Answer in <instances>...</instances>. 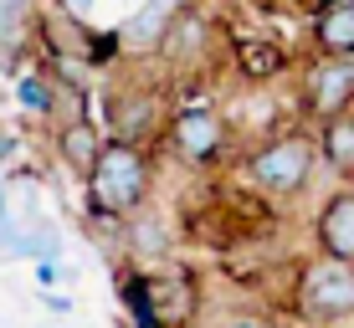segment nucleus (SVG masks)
Returning a JSON list of instances; mask_svg holds the SVG:
<instances>
[{"label": "nucleus", "instance_id": "obj_18", "mask_svg": "<svg viewBox=\"0 0 354 328\" xmlns=\"http://www.w3.org/2000/svg\"><path fill=\"white\" fill-rule=\"evenodd\" d=\"M221 328H267V323L257 318V313H236V318H226Z\"/></svg>", "mask_w": 354, "mask_h": 328}, {"label": "nucleus", "instance_id": "obj_17", "mask_svg": "<svg viewBox=\"0 0 354 328\" xmlns=\"http://www.w3.org/2000/svg\"><path fill=\"white\" fill-rule=\"evenodd\" d=\"M31 6L36 0H0V41H16L31 21Z\"/></svg>", "mask_w": 354, "mask_h": 328}, {"label": "nucleus", "instance_id": "obj_11", "mask_svg": "<svg viewBox=\"0 0 354 328\" xmlns=\"http://www.w3.org/2000/svg\"><path fill=\"white\" fill-rule=\"evenodd\" d=\"M308 52L354 57V0H324L308 16Z\"/></svg>", "mask_w": 354, "mask_h": 328}, {"label": "nucleus", "instance_id": "obj_7", "mask_svg": "<svg viewBox=\"0 0 354 328\" xmlns=\"http://www.w3.org/2000/svg\"><path fill=\"white\" fill-rule=\"evenodd\" d=\"M108 124L113 133L108 139H129V144H149L160 139L169 124V103L160 88H124V93H108Z\"/></svg>", "mask_w": 354, "mask_h": 328}, {"label": "nucleus", "instance_id": "obj_14", "mask_svg": "<svg viewBox=\"0 0 354 328\" xmlns=\"http://www.w3.org/2000/svg\"><path fill=\"white\" fill-rule=\"evenodd\" d=\"M319 133V160L334 180H354V108H344V113L324 118V124H313Z\"/></svg>", "mask_w": 354, "mask_h": 328}, {"label": "nucleus", "instance_id": "obj_2", "mask_svg": "<svg viewBox=\"0 0 354 328\" xmlns=\"http://www.w3.org/2000/svg\"><path fill=\"white\" fill-rule=\"evenodd\" d=\"M313 169H319V139L308 128H283L272 139H262L247 154V180L262 190L267 200H292L308 190Z\"/></svg>", "mask_w": 354, "mask_h": 328}, {"label": "nucleus", "instance_id": "obj_9", "mask_svg": "<svg viewBox=\"0 0 354 328\" xmlns=\"http://www.w3.org/2000/svg\"><path fill=\"white\" fill-rule=\"evenodd\" d=\"M149 277V302H154V318L160 328H190L195 313H201V287H195V277L185 272H144Z\"/></svg>", "mask_w": 354, "mask_h": 328}, {"label": "nucleus", "instance_id": "obj_3", "mask_svg": "<svg viewBox=\"0 0 354 328\" xmlns=\"http://www.w3.org/2000/svg\"><path fill=\"white\" fill-rule=\"evenodd\" d=\"M292 308L303 323H344L354 318V262L313 251L292 272Z\"/></svg>", "mask_w": 354, "mask_h": 328}, {"label": "nucleus", "instance_id": "obj_21", "mask_svg": "<svg viewBox=\"0 0 354 328\" xmlns=\"http://www.w3.org/2000/svg\"><path fill=\"white\" fill-rule=\"evenodd\" d=\"M62 10H67V16H88L93 0H62Z\"/></svg>", "mask_w": 354, "mask_h": 328}, {"label": "nucleus", "instance_id": "obj_13", "mask_svg": "<svg viewBox=\"0 0 354 328\" xmlns=\"http://www.w3.org/2000/svg\"><path fill=\"white\" fill-rule=\"evenodd\" d=\"M124 251L133 267H144V272H154L165 257H169V231L154 211H133L124 221Z\"/></svg>", "mask_w": 354, "mask_h": 328}, {"label": "nucleus", "instance_id": "obj_16", "mask_svg": "<svg viewBox=\"0 0 354 328\" xmlns=\"http://www.w3.org/2000/svg\"><path fill=\"white\" fill-rule=\"evenodd\" d=\"M16 103L26 108V113H36V118H52L57 113V77L41 72V67H26L16 77Z\"/></svg>", "mask_w": 354, "mask_h": 328}, {"label": "nucleus", "instance_id": "obj_15", "mask_svg": "<svg viewBox=\"0 0 354 328\" xmlns=\"http://www.w3.org/2000/svg\"><path fill=\"white\" fill-rule=\"evenodd\" d=\"M52 144H57V160H62L72 175H88V164L97 160V149H103V128H97L88 113L82 118H62L57 133H52Z\"/></svg>", "mask_w": 354, "mask_h": 328}, {"label": "nucleus", "instance_id": "obj_1", "mask_svg": "<svg viewBox=\"0 0 354 328\" xmlns=\"http://www.w3.org/2000/svg\"><path fill=\"white\" fill-rule=\"evenodd\" d=\"M154 190V160L149 144H129V139H103L97 160L82 175V195H88V211H108V215H129L149 205Z\"/></svg>", "mask_w": 354, "mask_h": 328}, {"label": "nucleus", "instance_id": "obj_5", "mask_svg": "<svg viewBox=\"0 0 354 328\" xmlns=\"http://www.w3.org/2000/svg\"><path fill=\"white\" fill-rule=\"evenodd\" d=\"M354 108V57H324L308 52V62L298 67V113L308 124Z\"/></svg>", "mask_w": 354, "mask_h": 328}, {"label": "nucleus", "instance_id": "obj_20", "mask_svg": "<svg viewBox=\"0 0 354 328\" xmlns=\"http://www.w3.org/2000/svg\"><path fill=\"white\" fill-rule=\"evenodd\" d=\"M41 302H46V308H52V313H72V298H57V293H41Z\"/></svg>", "mask_w": 354, "mask_h": 328}, {"label": "nucleus", "instance_id": "obj_10", "mask_svg": "<svg viewBox=\"0 0 354 328\" xmlns=\"http://www.w3.org/2000/svg\"><path fill=\"white\" fill-rule=\"evenodd\" d=\"M185 0H139V10L118 26V57H139V62H154V46H160L165 26L175 21V10Z\"/></svg>", "mask_w": 354, "mask_h": 328}, {"label": "nucleus", "instance_id": "obj_4", "mask_svg": "<svg viewBox=\"0 0 354 328\" xmlns=\"http://www.w3.org/2000/svg\"><path fill=\"white\" fill-rule=\"evenodd\" d=\"M160 139L169 144V154H175L180 164L205 169V164H216L226 154L231 124L216 113L211 103H180V108H169V124H165Z\"/></svg>", "mask_w": 354, "mask_h": 328}, {"label": "nucleus", "instance_id": "obj_8", "mask_svg": "<svg viewBox=\"0 0 354 328\" xmlns=\"http://www.w3.org/2000/svg\"><path fill=\"white\" fill-rule=\"evenodd\" d=\"M313 251L354 262V180H339V190L313 215Z\"/></svg>", "mask_w": 354, "mask_h": 328}, {"label": "nucleus", "instance_id": "obj_19", "mask_svg": "<svg viewBox=\"0 0 354 328\" xmlns=\"http://www.w3.org/2000/svg\"><path fill=\"white\" fill-rule=\"evenodd\" d=\"M10 154H16V133H10L6 124H0V164H6Z\"/></svg>", "mask_w": 354, "mask_h": 328}, {"label": "nucleus", "instance_id": "obj_12", "mask_svg": "<svg viewBox=\"0 0 354 328\" xmlns=\"http://www.w3.org/2000/svg\"><path fill=\"white\" fill-rule=\"evenodd\" d=\"M231 62H236V72L247 82H257V88H267V82H277L283 72H292V57L283 52V41H267V36H236V41H231Z\"/></svg>", "mask_w": 354, "mask_h": 328}, {"label": "nucleus", "instance_id": "obj_6", "mask_svg": "<svg viewBox=\"0 0 354 328\" xmlns=\"http://www.w3.org/2000/svg\"><path fill=\"white\" fill-rule=\"evenodd\" d=\"M154 57H160L165 72H185V77H190V72H205V62L216 57V26H211V16L180 6L175 21H169L165 36H160V46H154Z\"/></svg>", "mask_w": 354, "mask_h": 328}, {"label": "nucleus", "instance_id": "obj_22", "mask_svg": "<svg viewBox=\"0 0 354 328\" xmlns=\"http://www.w3.org/2000/svg\"><path fill=\"white\" fill-rule=\"evenodd\" d=\"M303 6H308V10H313V6H324V0H303Z\"/></svg>", "mask_w": 354, "mask_h": 328}]
</instances>
